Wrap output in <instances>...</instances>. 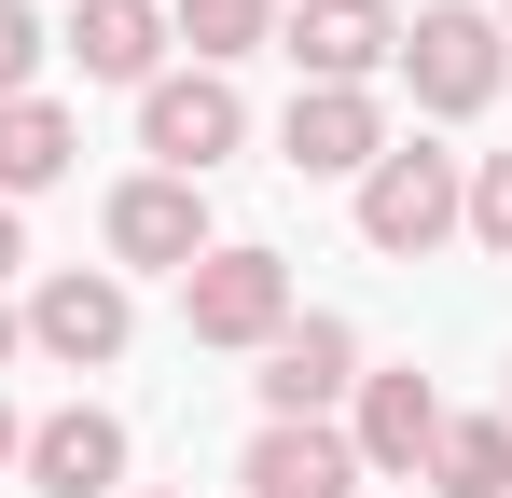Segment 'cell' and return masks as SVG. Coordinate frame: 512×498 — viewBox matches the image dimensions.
Here are the masks:
<instances>
[{
    "label": "cell",
    "mask_w": 512,
    "mask_h": 498,
    "mask_svg": "<svg viewBox=\"0 0 512 498\" xmlns=\"http://www.w3.org/2000/svg\"><path fill=\"white\" fill-rule=\"evenodd\" d=\"M388 83L416 97L429 125H471V111L512 83L499 14H485V0H429V14H402V56H388Z\"/></svg>",
    "instance_id": "cell-1"
},
{
    "label": "cell",
    "mask_w": 512,
    "mask_h": 498,
    "mask_svg": "<svg viewBox=\"0 0 512 498\" xmlns=\"http://www.w3.org/2000/svg\"><path fill=\"white\" fill-rule=\"evenodd\" d=\"M457 208H471V166L443 153V139H388V153L360 166V249L374 263H429V249L457 236Z\"/></svg>",
    "instance_id": "cell-2"
},
{
    "label": "cell",
    "mask_w": 512,
    "mask_h": 498,
    "mask_svg": "<svg viewBox=\"0 0 512 498\" xmlns=\"http://www.w3.org/2000/svg\"><path fill=\"white\" fill-rule=\"evenodd\" d=\"M291 319H305V305H291V263H277V249H250V236H222L194 277H180V332H194V346H236V360H263Z\"/></svg>",
    "instance_id": "cell-3"
},
{
    "label": "cell",
    "mask_w": 512,
    "mask_h": 498,
    "mask_svg": "<svg viewBox=\"0 0 512 498\" xmlns=\"http://www.w3.org/2000/svg\"><path fill=\"white\" fill-rule=\"evenodd\" d=\"M97 236H111V277H194V263L222 249V236H208V180H167V166L111 180Z\"/></svg>",
    "instance_id": "cell-4"
},
{
    "label": "cell",
    "mask_w": 512,
    "mask_h": 498,
    "mask_svg": "<svg viewBox=\"0 0 512 498\" xmlns=\"http://www.w3.org/2000/svg\"><path fill=\"white\" fill-rule=\"evenodd\" d=\"M14 332H28L42 360H70V374H111V360H125V332H139V291H125L111 263H56V277L14 305Z\"/></svg>",
    "instance_id": "cell-5"
},
{
    "label": "cell",
    "mask_w": 512,
    "mask_h": 498,
    "mask_svg": "<svg viewBox=\"0 0 512 498\" xmlns=\"http://www.w3.org/2000/svg\"><path fill=\"white\" fill-rule=\"evenodd\" d=\"M139 153L167 166V180H208L222 153H250V97L222 70H153L139 83Z\"/></svg>",
    "instance_id": "cell-6"
},
{
    "label": "cell",
    "mask_w": 512,
    "mask_h": 498,
    "mask_svg": "<svg viewBox=\"0 0 512 498\" xmlns=\"http://www.w3.org/2000/svg\"><path fill=\"white\" fill-rule=\"evenodd\" d=\"M333 429L360 443V485H416V471H429V443H443V388H429L416 360H402V374H360Z\"/></svg>",
    "instance_id": "cell-7"
},
{
    "label": "cell",
    "mask_w": 512,
    "mask_h": 498,
    "mask_svg": "<svg viewBox=\"0 0 512 498\" xmlns=\"http://www.w3.org/2000/svg\"><path fill=\"white\" fill-rule=\"evenodd\" d=\"M374 153H388V97H374V83H305V97L277 111V166H291V180H360Z\"/></svg>",
    "instance_id": "cell-8"
},
{
    "label": "cell",
    "mask_w": 512,
    "mask_h": 498,
    "mask_svg": "<svg viewBox=\"0 0 512 498\" xmlns=\"http://www.w3.org/2000/svg\"><path fill=\"white\" fill-rule=\"evenodd\" d=\"M277 42H291L305 83H388V56H402V0H291Z\"/></svg>",
    "instance_id": "cell-9"
},
{
    "label": "cell",
    "mask_w": 512,
    "mask_h": 498,
    "mask_svg": "<svg viewBox=\"0 0 512 498\" xmlns=\"http://www.w3.org/2000/svg\"><path fill=\"white\" fill-rule=\"evenodd\" d=\"M28 498H125V415L111 402H56V415H28Z\"/></svg>",
    "instance_id": "cell-10"
},
{
    "label": "cell",
    "mask_w": 512,
    "mask_h": 498,
    "mask_svg": "<svg viewBox=\"0 0 512 498\" xmlns=\"http://www.w3.org/2000/svg\"><path fill=\"white\" fill-rule=\"evenodd\" d=\"M236 485L250 498H360V443H346L333 415H263L250 457H236Z\"/></svg>",
    "instance_id": "cell-11"
},
{
    "label": "cell",
    "mask_w": 512,
    "mask_h": 498,
    "mask_svg": "<svg viewBox=\"0 0 512 498\" xmlns=\"http://www.w3.org/2000/svg\"><path fill=\"white\" fill-rule=\"evenodd\" d=\"M263 415H346V388H360V332L346 319H291L277 346H263Z\"/></svg>",
    "instance_id": "cell-12"
},
{
    "label": "cell",
    "mask_w": 512,
    "mask_h": 498,
    "mask_svg": "<svg viewBox=\"0 0 512 498\" xmlns=\"http://www.w3.org/2000/svg\"><path fill=\"white\" fill-rule=\"evenodd\" d=\"M84 83H153L167 70V0H70V42H56Z\"/></svg>",
    "instance_id": "cell-13"
},
{
    "label": "cell",
    "mask_w": 512,
    "mask_h": 498,
    "mask_svg": "<svg viewBox=\"0 0 512 498\" xmlns=\"http://www.w3.org/2000/svg\"><path fill=\"white\" fill-rule=\"evenodd\" d=\"M84 166V125L56 111V97H0V208H28V194H56Z\"/></svg>",
    "instance_id": "cell-14"
},
{
    "label": "cell",
    "mask_w": 512,
    "mask_h": 498,
    "mask_svg": "<svg viewBox=\"0 0 512 498\" xmlns=\"http://www.w3.org/2000/svg\"><path fill=\"white\" fill-rule=\"evenodd\" d=\"M429 498H512V429L499 415H443V443H429Z\"/></svg>",
    "instance_id": "cell-15"
},
{
    "label": "cell",
    "mask_w": 512,
    "mask_h": 498,
    "mask_svg": "<svg viewBox=\"0 0 512 498\" xmlns=\"http://www.w3.org/2000/svg\"><path fill=\"white\" fill-rule=\"evenodd\" d=\"M167 42H194V70L236 83V56L277 42V0H167Z\"/></svg>",
    "instance_id": "cell-16"
},
{
    "label": "cell",
    "mask_w": 512,
    "mask_h": 498,
    "mask_svg": "<svg viewBox=\"0 0 512 498\" xmlns=\"http://www.w3.org/2000/svg\"><path fill=\"white\" fill-rule=\"evenodd\" d=\"M457 236L512 263V153H485V166H471V208H457Z\"/></svg>",
    "instance_id": "cell-17"
},
{
    "label": "cell",
    "mask_w": 512,
    "mask_h": 498,
    "mask_svg": "<svg viewBox=\"0 0 512 498\" xmlns=\"http://www.w3.org/2000/svg\"><path fill=\"white\" fill-rule=\"evenodd\" d=\"M42 56H56V28L28 0H0V97H42Z\"/></svg>",
    "instance_id": "cell-18"
},
{
    "label": "cell",
    "mask_w": 512,
    "mask_h": 498,
    "mask_svg": "<svg viewBox=\"0 0 512 498\" xmlns=\"http://www.w3.org/2000/svg\"><path fill=\"white\" fill-rule=\"evenodd\" d=\"M14 263H28V208H0V291H14Z\"/></svg>",
    "instance_id": "cell-19"
},
{
    "label": "cell",
    "mask_w": 512,
    "mask_h": 498,
    "mask_svg": "<svg viewBox=\"0 0 512 498\" xmlns=\"http://www.w3.org/2000/svg\"><path fill=\"white\" fill-rule=\"evenodd\" d=\"M14 457H28V415H14V402H0V471H14Z\"/></svg>",
    "instance_id": "cell-20"
},
{
    "label": "cell",
    "mask_w": 512,
    "mask_h": 498,
    "mask_svg": "<svg viewBox=\"0 0 512 498\" xmlns=\"http://www.w3.org/2000/svg\"><path fill=\"white\" fill-rule=\"evenodd\" d=\"M14 346H28V332H14V305H0V360H14Z\"/></svg>",
    "instance_id": "cell-21"
},
{
    "label": "cell",
    "mask_w": 512,
    "mask_h": 498,
    "mask_svg": "<svg viewBox=\"0 0 512 498\" xmlns=\"http://www.w3.org/2000/svg\"><path fill=\"white\" fill-rule=\"evenodd\" d=\"M485 14H499V42H512V0H485Z\"/></svg>",
    "instance_id": "cell-22"
},
{
    "label": "cell",
    "mask_w": 512,
    "mask_h": 498,
    "mask_svg": "<svg viewBox=\"0 0 512 498\" xmlns=\"http://www.w3.org/2000/svg\"><path fill=\"white\" fill-rule=\"evenodd\" d=\"M499 429H512V388H499Z\"/></svg>",
    "instance_id": "cell-23"
},
{
    "label": "cell",
    "mask_w": 512,
    "mask_h": 498,
    "mask_svg": "<svg viewBox=\"0 0 512 498\" xmlns=\"http://www.w3.org/2000/svg\"><path fill=\"white\" fill-rule=\"evenodd\" d=\"M125 498H153V485H125Z\"/></svg>",
    "instance_id": "cell-24"
}]
</instances>
